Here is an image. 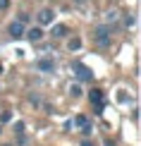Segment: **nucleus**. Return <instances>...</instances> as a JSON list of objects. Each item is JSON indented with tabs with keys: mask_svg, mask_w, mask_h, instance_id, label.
<instances>
[{
	"mask_svg": "<svg viewBox=\"0 0 141 146\" xmlns=\"http://www.w3.org/2000/svg\"><path fill=\"white\" fill-rule=\"evenodd\" d=\"M93 41L98 46H110V29L108 27H98L93 31Z\"/></svg>",
	"mask_w": 141,
	"mask_h": 146,
	"instance_id": "1",
	"label": "nucleus"
},
{
	"mask_svg": "<svg viewBox=\"0 0 141 146\" xmlns=\"http://www.w3.org/2000/svg\"><path fill=\"white\" fill-rule=\"evenodd\" d=\"M72 70H74L77 79H81V82H91V77H93V72H91L86 65H81V62H74V65H72Z\"/></svg>",
	"mask_w": 141,
	"mask_h": 146,
	"instance_id": "2",
	"label": "nucleus"
},
{
	"mask_svg": "<svg viewBox=\"0 0 141 146\" xmlns=\"http://www.w3.org/2000/svg\"><path fill=\"white\" fill-rule=\"evenodd\" d=\"M89 101L96 106V110H93V113H96V115H101V113H103V91H101V89H91Z\"/></svg>",
	"mask_w": 141,
	"mask_h": 146,
	"instance_id": "3",
	"label": "nucleus"
},
{
	"mask_svg": "<svg viewBox=\"0 0 141 146\" xmlns=\"http://www.w3.org/2000/svg\"><path fill=\"white\" fill-rule=\"evenodd\" d=\"M7 31H10V36H12V38H22V36H24V24L22 22H12L10 24V27H7Z\"/></svg>",
	"mask_w": 141,
	"mask_h": 146,
	"instance_id": "4",
	"label": "nucleus"
},
{
	"mask_svg": "<svg viewBox=\"0 0 141 146\" xmlns=\"http://www.w3.org/2000/svg\"><path fill=\"white\" fill-rule=\"evenodd\" d=\"M53 19H55V12L50 7H43L38 12V24H53Z\"/></svg>",
	"mask_w": 141,
	"mask_h": 146,
	"instance_id": "5",
	"label": "nucleus"
},
{
	"mask_svg": "<svg viewBox=\"0 0 141 146\" xmlns=\"http://www.w3.org/2000/svg\"><path fill=\"white\" fill-rule=\"evenodd\" d=\"M24 36H26V38L31 41V43H36V41H41V38H43V29H41V27H31L29 31H24Z\"/></svg>",
	"mask_w": 141,
	"mask_h": 146,
	"instance_id": "6",
	"label": "nucleus"
},
{
	"mask_svg": "<svg viewBox=\"0 0 141 146\" xmlns=\"http://www.w3.org/2000/svg\"><path fill=\"white\" fill-rule=\"evenodd\" d=\"M36 67H38V72H53V70H55V60H50V58H41L38 62H36Z\"/></svg>",
	"mask_w": 141,
	"mask_h": 146,
	"instance_id": "7",
	"label": "nucleus"
},
{
	"mask_svg": "<svg viewBox=\"0 0 141 146\" xmlns=\"http://www.w3.org/2000/svg\"><path fill=\"white\" fill-rule=\"evenodd\" d=\"M50 34H53V38H62V36H67V34H70V29H67L65 24H55Z\"/></svg>",
	"mask_w": 141,
	"mask_h": 146,
	"instance_id": "8",
	"label": "nucleus"
},
{
	"mask_svg": "<svg viewBox=\"0 0 141 146\" xmlns=\"http://www.w3.org/2000/svg\"><path fill=\"white\" fill-rule=\"evenodd\" d=\"M67 48H70V50H79V48H81V38H70V43H67Z\"/></svg>",
	"mask_w": 141,
	"mask_h": 146,
	"instance_id": "9",
	"label": "nucleus"
},
{
	"mask_svg": "<svg viewBox=\"0 0 141 146\" xmlns=\"http://www.w3.org/2000/svg\"><path fill=\"white\" fill-rule=\"evenodd\" d=\"M86 122H89V117H86V115H77V117H74V125H77V127H84Z\"/></svg>",
	"mask_w": 141,
	"mask_h": 146,
	"instance_id": "10",
	"label": "nucleus"
},
{
	"mask_svg": "<svg viewBox=\"0 0 141 146\" xmlns=\"http://www.w3.org/2000/svg\"><path fill=\"white\" fill-rule=\"evenodd\" d=\"M70 94L74 96V98H79V96H81V86H79V84H72V86H70Z\"/></svg>",
	"mask_w": 141,
	"mask_h": 146,
	"instance_id": "11",
	"label": "nucleus"
},
{
	"mask_svg": "<svg viewBox=\"0 0 141 146\" xmlns=\"http://www.w3.org/2000/svg\"><path fill=\"white\" fill-rule=\"evenodd\" d=\"M91 132H93V127H91L89 122H86V125L81 127V134H84V137H91Z\"/></svg>",
	"mask_w": 141,
	"mask_h": 146,
	"instance_id": "12",
	"label": "nucleus"
},
{
	"mask_svg": "<svg viewBox=\"0 0 141 146\" xmlns=\"http://www.w3.org/2000/svg\"><path fill=\"white\" fill-rule=\"evenodd\" d=\"M134 22H136V17H134V15L124 17V27H134Z\"/></svg>",
	"mask_w": 141,
	"mask_h": 146,
	"instance_id": "13",
	"label": "nucleus"
},
{
	"mask_svg": "<svg viewBox=\"0 0 141 146\" xmlns=\"http://www.w3.org/2000/svg\"><path fill=\"white\" fill-rule=\"evenodd\" d=\"M17 22H22V24H26V22H29V15H26V12H22V15L17 17Z\"/></svg>",
	"mask_w": 141,
	"mask_h": 146,
	"instance_id": "14",
	"label": "nucleus"
},
{
	"mask_svg": "<svg viewBox=\"0 0 141 146\" xmlns=\"http://www.w3.org/2000/svg\"><path fill=\"white\" fill-rule=\"evenodd\" d=\"M15 132H17V134H22V132H24V122H17L15 125Z\"/></svg>",
	"mask_w": 141,
	"mask_h": 146,
	"instance_id": "15",
	"label": "nucleus"
},
{
	"mask_svg": "<svg viewBox=\"0 0 141 146\" xmlns=\"http://www.w3.org/2000/svg\"><path fill=\"white\" fill-rule=\"evenodd\" d=\"M10 117H12V115H10L7 110H5V113H0V120H3V122H7V120H10Z\"/></svg>",
	"mask_w": 141,
	"mask_h": 146,
	"instance_id": "16",
	"label": "nucleus"
},
{
	"mask_svg": "<svg viewBox=\"0 0 141 146\" xmlns=\"http://www.w3.org/2000/svg\"><path fill=\"white\" fill-rule=\"evenodd\" d=\"M117 19V12H108V22H115Z\"/></svg>",
	"mask_w": 141,
	"mask_h": 146,
	"instance_id": "17",
	"label": "nucleus"
},
{
	"mask_svg": "<svg viewBox=\"0 0 141 146\" xmlns=\"http://www.w3.org/2000/svg\"><path fill=\"white\" fill-rule=\"evenodd\" d=\"M7 5H10V0H0V10H5Z\"/></svg>",
	"mask_w": 141,
	"mask_h": 146,
	"instance_id": "18",
	"label": "nucleus"
},
{
	"mask_svg": "<svg viewBox=\"0 0 141 146\" xmlns=\"http://www.w3.org/2000/svg\"><path fill=\"white\" fill-rule=\"evenodd\" d=\"M81 146H93V144H91L89 139H84V141H81Z\"/></svg>",
	"mask_w": 141,
	"mask_h": 146,
	"instance_id": "19",
	"label": "nucleus"
},
{
	"mask_svg": "<svg viewBox=\"0 0 141 146\" xmlns=\"http://www.w3.org/2000/svg\"><path fill=\"white\" fill-rule=\"evenodd\" d=\"M72 3H77V5H84V3H86V0H72Z\"/></svg>",
	"mask_w": 141,
	"mask_h": 146,
	"instance_id": "20",
	"label": "nucleus"
},
{
	"mask_svg": "<svg viewBox=\"0 0 141 146\" xmlns=\"http://www.w3.org/2000/svg\"><path fill=\"white\" fill-rule=\"evenodd\" d=\"M105 146H113V144H110V141H108V144H105Z\"/></svg>",
	"mask_w": 141,
	"mask_h": 146,
	"instance_id": "21",
	"label": "nucleus"
},
{
	"mask_svg": "<svg viewBox=\"0 0 141 146\" xmlns=\"http://www.w3.org/2000/svg\"><path fill=\"white\" fill-rule=\"evenodd\" d=\"M0 132H3V127H0Z\"/></svg>",
	"mask_w": 141,
	"mask_h": 146,
	"instance_id": "22",
	"label": "nucleus"
}]
</instances>
